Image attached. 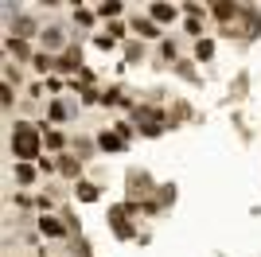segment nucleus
<instances>
[{"label": "nucleus", "mask_w": 261, "mask_h": 257, "mask_svg": "<svg viewBox=\"0 0 261 257\" xmlns=\"http://www.w3.org/2000/svg\"><path fill=\"white\" fill-rule=\"evenodd\" d=\"M211 51H215L211 43H199V51H195V55H199V63H203V59H211Z\"/></svg>", "instance_id": "7"}, {"label": "nucleus", "mask_w": 261, "mask_h": 257, "mask_svg": "<svg viewBox=\"0 0 261 257\" xmlns=\"http://www.w3.org/2000/svg\"><path fill=\"white\" fill-rule=\"evenodd\" d=\"M133 32H141L144 39H156V35H160V32H156V23H152V20H141V16L133 20Z\"/></svg>", "instance_id": "2"}, {"label": "nucleus", "mask_w": 261, "mask_h": 257, "mask_svg": "<svg viewBox=\"0 0 261 257\" xmlns=\"http://www.w3.org/2000/svg\"><path fill=\"white\" fill-rule=\"evenodd\" d=\"M43 43H47V47H59V43H63V35H59V28H51V32L43 35Z\"/></svg>", "instance_id": "6"}, {"label": "nucleus", "mask_w": 261, "mask_h": 257, "mask_svg": "<svg viewBox=\"0 0 261 257\" xmlns=\"http://www.w3.org/2000/svg\"><path fill=\"white\" fill-rule=\"evenodd\" d=\"M121 12V4H113V0H109V4H101V16H117Z\"/></svg>", "instance_id": "8"}, {"label": "nucleus", "mask_w": 261, "mask_h": 257, "mask_svg": "<svg viewBox=\"0 0 261 257\" xmlns=\"http://www.w3.org/2000/svg\"><path fill=\"white\" fill-rule=\"evenodd\" d=\"M12 152H16V156H23V160L39 156V137H35L32 125H16V133H12Z\"/></svg>", "instance_id": "1"}, {"label": "nucleus", "mask_w": 261, "mask_h": 257, "mask_svg": "<svg viewBox=\"0 0 261 257\" xmlns=\"http://www.w3.org/2000/svg\"><path fill=\"white\" fill-rule=\"evenodd\" d=\"M39 230H43L47 238H63V234H66V230H63L59 222H55V218H39Z\"/></svg>", "instance_id": "3"}, {"label": "nucleus", "mask_w": 261, "mask_h": 257, "mask_svg": "<svg viewBox=\"0 0 261 257\" xmlns=\"http://www.w3.org/2000/svg\"><path fill=\"white\" fill-rule=\"evenodd\" d=\"M98 144H101L106 152H117V148H121V137H109V133H101V137H98Z\"/></svg>", "instance_id": "5"}, {"label": "nucleus", "mask_w": 261, "mask_h": 257, "mask_svg": "<svg viewBox=\"0 0 261 257\" xmlns=\"http://www.w3.org/2000/svg\"><path fill=\"white\" fill-rule=\"evenodd\" d=\"M152 20H160V23L175 20V8H168V4H152Z\"/></svg>", "instance_id": "4"}]
</instances>
